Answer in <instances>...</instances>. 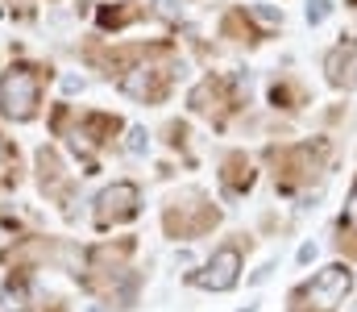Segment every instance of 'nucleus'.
<instances>
[{"label": "nucleus", "instance_id": "nucleus-1", "mask_svg": "<svg viewBox=\"0 0 357 312\" xmlns=\"http://www.w3.org/2000/svg\"><path fill=\"white\" fill-rule=\"evenodd\" d=\"M13 101H21V117H25L29 104H33V80H29L25 71H13V75L4 80V88H0V104H4V112L13 108Z\"/></svg>", "mask_w": 357, "mask_h": 312}]
</instances>
